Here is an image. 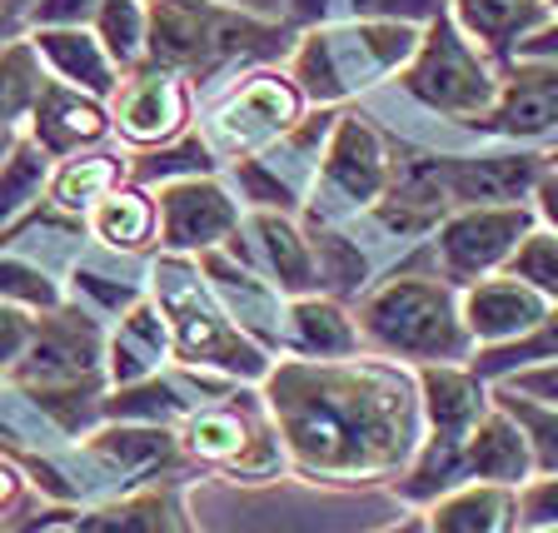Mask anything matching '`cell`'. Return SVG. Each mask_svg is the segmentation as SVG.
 <instances>
[{
	"mask_svg": "<svg viewBox=\"0 0 558 533\" xmlns=\"http://www.w3.org/2000/svg\"><path fill=\"white\" fill-rule=\"evenodd\" d=\"M0 300L25 304V310H56L60 290H56V279H50L40 265L11 255V250H0Z\"/></svg>",
	"mask_w": 558,
	"mask_h": 533,
	"instance_id": "obj_36",
	"label": "cell"
},
{
	"mask_svg": "<svg viewBox=\"0 0 558 533\" xmlns=\"http://www.w3.org/2000/svg\"><path fill=\"white\" fill-rule=\"evenodd\" d=\"M21 15H11V11H0V46H5V40H15V35H21Z\"/></svg>",
	"mask_w": 558,
	"mask_h": 533,
	"instance_id": "obj_45",
	"label": "cell"
},
{
	"mask_svg": "<svg viewBox=\"0 0 558 533\" xmlns=\"http://www.w3.org/2000/svg\"><path fill=\"white\" fill-rule=\"evenodd\" d=\"M464 469L478 484H509V488H523L534 479L529 434L519 429V419H513L499 399H494L488 414L464 434Z\"/></svg>",
	"mask_w": 558,
	"mask_h": 533,
	"instance_id": "obj_15",
	"label": "cell"
},
{
	"mask_svg": "<svg viewBox=\"0 0 558 533\" xmlns=\"http://www.w3.org/2000/svg\"><path fill=\"white\" fill-rule=\"evenodd\" d=\"M155 294L165 304V319H170V335H174V349H180V360L190 364H220L230 374H265V360H259V349L240 335V329L225 319V310H215L205 290H199L195 269L185 259H165L155 269Z\"/></svg>",
	"mask_w": 558,
	"mask_h": 533,
	"instance_id": "obj_6",
	"label": "cell"
},
{
	"mask_svg": "<svg viewBox=\"0 0 558 533\" xmlns=\"http://www.w3.org/2000/svg\"><path fill=\"white\" fill-rule=\"evenodd\" d=\"M21 360V374L35 389H81V384H95V370H100V329L85 314H46L35 319Z\"/></svg>",
	"mask_w": 558,
	"mask_h": 533,
	"instance_id": "obj_9",
	"label": "cell"
},
{
	"mask_svg": "<svg viewBox=\"0 0 558 533\" xmlns=\"http://www.w3.org/2000/svg\"><path fill=\"white\" fill-rule=\"evenodd\" d=\"M290 335L304 354H319V360H344L364 339L335 300H314V294L290 304Z\"/></svg>",
	"mask_w": 558,
	"mask_h": 533,
	"instance_id": "obj_25",
	"label": "cell"
},
{
	"mask_svg": "<svg viewBox=\"0 0 558 533\" xmlns=\"http://www.w3.org/2000/svg\"><path fill=\"white\" fill-rule=\"evenodd\" d=\"M488 120L499 135H548L558 125V60H523L499 85V100H494Z\"/></svg>",
	"mask_w": 558,
	"mask_h": 533,
	"instance_id": "obj_16",
	"label": "cell"
},
{
	"mask_svg": "<svg viewBox=\"0 0 558 533\" xmlns=\"http://www.w3.org/2000/svg\"><path fill=\"white\" fill-rule=\"evenodd\" d=\"M499 75L478 60V50L469 46L459 25L449 21V11H439L418 40L414 60L404 70V90L414 100H424L429 110L444 116H488L499 100Z\"/></svg>",
	"mask_w": 558,
	"mask_h": 533,
	"instance_id": "obj_5",
	"label": "cell"
},
{
	"mask_svg": "<svg viewBox=\"0 0 558 533\" xmlns=\"http://www.w3.org/2000/svg\"><path fill=\"white\" fill-rule=\"evenodd\" d=\"M509 275L534 284L548 304H558V234L554 230H529L519 244V255L509 259Z\"/></svg>",
	"mask_w": 558,
	"mask_h": 533,
	"instance_id": "obj_35",
	"label": "cell"
},
{
	"mask_svg": "<svg viewBox=\"0 0 558 533\" xmlns=\"http://www.w3.org/2000/svg\"><path fill=\"white\" fill-rule=\"evenodd\" d=\"M523 533H558V529H523Z\"/></svg>",
	"mask_w": 558,
	"mask_h": 533,
	"instance_id": "obj_50",
	"label": "cell"
},
{
	"mask_svg": "<svg viewBox=\"0 0 558 533\" xmlns=\"http://www.w3.org/2000/svg\"><path fill=\"white\" fill-rule=\"evenodd\" d=\"M95 35L105 40V50L116 56L120 70L145 60L150 56V15H145V0H100Z\"/></svg>",
	"mask_w": 558,
	"mask_h": 533,
	"instance_id": "obj_31",
	"label": "cell"
},
{
	"mask_svg": "<svg viewBox=\"0 0 558 533\" xmlns=\"http://www.w3.org/2000/svg\"><path fill=\"white\" fill-rule=\"evenodd\" d=\"M418 40L424 35L404 21H360L344 31H314L294 56V81L319 100H339L349 90H364L384 70L409 65Z\"/></svg>",
	"mask_w": 558,
	"mask_h": 533,
	"instance_id": "obj_4",
	"label": "cell"
},
{
	"mask_svg": "<svg viewBox=\"0 0 558 533\" xmlns=\"http://www.w3.org/2000/svg\"><path fill=\"white\" fill-rule=\"evenodd\" d=\"M46 185H50V155L35 140H15V150L0 165V234L11 230L21 215H31Z\"/></svg>",
	"mask_w": 558,
	"mask_h": 533,
	"instance_id": "obj_26",
	"label": "cell"
},
{
	"mask_svg": "<svg viewBox=\"0 0 558 533\" xmlns=\"http://www.w3.org/2000/svg\"><path fill=\"white\" fill-rule=\"evenodd\" d=\"M360 21H404V25H429L444 11V0H349Z\"/></svg>",
	"mask_w": 558,
	"mask_h": 533,
	"instance_id": "obj_39",
	"label": "cell"
},
{
	"mask_svg": "<svg viewBox=\"0 0 558 533\" xmlns=\"http://www.w3.org/2000/svg\"><path fill=\"white\" fill-rule=\"evenodd\" d=\"M240 225V205L230 199V190L190 174V180H170L160 185V230L165 244L190 255V250H215L225 234H234Z\"/></svg>",
	"mask_w": 558,
	"mask_h": 533,
	"instance_id": "obj_10",
	"label": "cell"
},
{
	"mask_svg": "<svg viewBox=\"0 0 558 533\" xmlns=\"http://www.w3.org/2000/svg\"><path fill=\"white\" fill-rule=\"evenodd\" d=\"M31 46L46 75L95 95V100H110L120 90V65L95 35V25H31Z\"/></svg>",
	"mask_w": 558,
	"mask_h": 533,
	"instance_id": "obj_13",
	"label": "cell"
},
{
	"mask_svg": "<svg viewBox=\"0 0 558 533\" xmlns=\"http://www.w3.org/2000/svg\"><path fill=\"white\" fill-rule=\"evenodd\" d=\"M504 389H513V395H529V399H538V404H554L558 409V360L554 364H529V370L504 374Z\"/></svg>",
	"mask_w": 558,
	"mask_h": 533,
	"instance_id": "obj_40",
	"label": "cell"
},
{
	"mask_svg": "<svg viewBox=\"0 0 558 533\" xmlns=\"http://www.w3.org/2000/svg\"><path fill=\"white\" fill-rule=\"evenodd\" d=\"M325 180L344 190L349 199H360V205L389 185V165H384L379 135L364 120L349 116L335 125V140H329V150H325Z\"/></svg>",
	"mask_w": 558,
	"mask_h": 533,
	"instance_id": "obj_21",
	"label": "cell"
},
{
	"mask_svg": "<svg viewBox=\"0 0 558 533\" xmlns=\"http://www.w3.org/2000/svg\"><path fill=\"white\" fill-rule=\"evenodd\" d=\"M81 533H195L190 519L170 494H130L120 504L90 509L81 519Z\"/></svg>",
	"mask_w": 558,
	"mask_h": 533,
	"instance_id": "obj_24",
	"label": "cell"
},
{
	"mask_svg": "<svg viewBox=\"0 0 558 533\" xmlns=\"http://www.w3.org/2000/svg\"><path fill=\"white\" fill-rule=\"evenodd\" d=\"M50 533H81V529H65V523H56V529H50Z\"/></svg>",
	"mask_w": 558,
	"mask_h": 533,
	"instance_id": "obj_49",
	"label": "cell"
},
{
	"mask_svg": "<svg viewBox=\"0 0 558 533\" xmlns=\"http://www.w3.org/2000/svg\"><path fill=\"white\" fill-rule=\"evenodd\" d=\"M453 15L484 46L509 50L529 31L548 25V0H453Z\"/></svg>",
	"mask_w": 558,
	"mask_h": 533,
	"instance_id": "obj_23",
	"label": "cell"
},
{
	"mask_svg": "<svg viewBox=\"0 0 558 533\" xmlns=\"http://www.w3.org/2000/svg\"><path fill=\"white\" fill-rule=\"evenodd\" d=\"M230 11H244V15H259V21H279V15H290V0H220Z\"/></svg>",
	"mask_w": 558,
	"mask_h": 533,
	"instance_id": "obj_44",
	"label": "cell"
},
{
	"mask_svg": "<svg viewBox=\"0 0 558 533\" xmlns=\"http://www.w3.org/2000/svg\"><path fill=\"white\" fill-rule=\"evenodd\" d=\"M255 240H259V255H265L269 275L279 279V290L304 294V290L319 284V279H314V259H310V240H304L290 220H279V215H259Z\"/></svg>",
	"mask_w": 558,
	"mask_h": 533,
	"instance_id": "obj_27",
	"label": "cell"
},
{
	"mask_svg": "<svg viewBox=\"0 0 558 533\" xmlns=\"http://www.w3.org/2000/svg\"><path fill=\"white\" fill-rule=\"evenodd\" d=\"M15 140H21L15 135V125H0V165H5V155L15 150Z\"/></svg>",
	"mask_w": 558,
	"mask_h": 533,
	"instance_id": "obj_47",
	"label": "cell"
},
{
	"mask_svg": "<svg viewBox=\"0 0 558 533\" xmlns=\"http://www.w3.org/2000/svg\"><path fill=\"white\" fill-rule=\"evenodd\" d=\"M439 190L459 205H519L529 185H538V160L529 155H494V160H449L434 165Z\"/></svg>",
	"mask_w": 558,
	"mask_h": 533,
	"instance_id": "obj_18",
	"label": "cell"
},
{
	"mask_svg": "<svg viewBox=\"0 0 558 533\" xmlns=\"http://www.w3.org/2000/svg\"><path fill=\"white\" fill-rule=\"evenodd\" d=\"M31 329L35 319H25L21 304L0 300V364H15L25 354V344H31Z\"/></svg>",
	"mask_w": 558,
	"mask_h": 533,
	"instance_id": "obj_42",
	"label": "cell"
},
{
	"mask_svg": "<svg viewBox=\"0 0 558 533\" xmlns=\"http://www.w3.org/2000/svg\"><path fill=\"white\" fill-rule=\"evenodd\" d=\"M40 85H46V65H40V56H35L31 35H25V40L21 35L5 40V46H0V125H21V120H31Z\"/></svg>",
	"mask_w": 558,
	"mask_h": 533,
	"instance_id": "obj_30",
	"label": "cell"
},
{
	"mask_svg": "<svg viewBox=\"0 0 558 533\" xmlns=\"http://www.w3.org/2000/svg\"><path fill=\"white\" fill-rule=\"evenodd\" d=\"M459 484H469L464 439H439V434H434V439L414 453V469L404 474L399 494L414 499V504H439L444 494H453Z\"/></svg>",
	"mask_w": 558,
	"mask_h": 533,
	"instance_id": "obj_28",
	"label": "cell"
},
{
	"mask_svg": "<svg viewBox=\"0 0 558 533\" xmlns=\"http://www.w3.org/2000/svg\"><path fill=\"white\" fill-rule=\"evenodd\" d=\"M185 170V174H205L209 170V150L199 145V140H190V145H180V150H165V155H145V165H135L140 180H165L170 185V174Z\"/></svg>",
	"mask_w": 558,
	"mask_h": 533,
	"instance_id": "obj_38",
	"label": "cell"
},
{
	"mask_svg": "<svg viewBox=\"0 0 558 533\" xmlns=\"http://www.w3.org/2000/svg\"><path fill=\"white\" fill-rule=\"evenodd\" d=\"M150 60L170 70H215L225 60L275 50L279 21L230 11L220 0H145Z\"/></svg>",
	"mask_w": 558,
	"mask_h": 533,
	"instance_id": "obj_3",
	"label": "cell"
},
{
	"mask_svg": "<svg viewBox=\"0 0 558 533\" xmlns=\"http://www.w3.org/2000/svg\"><path fill=\"white\" fill-rule=\"evenodd\" d=\"M25 125H31V140L50 155V160H70V155L100 145L105 130H110V110H105L95 95L46 75V85L35 95V110Z\"/></svg>",
	"mask_w": 558,
	"mask_h": 533,
	"instance_id": "obj_12",
	"label": "cell"
},
{
	"mask_svg": "<svg viewBox=\"0 0 558 533\" xmlns=\"http://www.w3.org/2000/svg\"><path fill=\"white\" fill-rule=\"evenodd\" d=\"M464 325L469 335L478 339L484 349H504L513 339H523L529 329L544 325L548 314V300L534 290V284H523L513 275H499V279H478L469 284L464 300Z\"/></svg>",
	"mask_w": 558,
	"mask_h": 533,
	"instance_id": "obj_14",
	"label": "cell"
},
{
	"mask_svg": "<svg viewBox=\"0 0 558 533\" xmlns=\"http://www.w3.org/2000/svg\"><path fill=\"white\" fill-rule=\"evenodd\" d=\"M185 444L199 459L240 469V474H255V469L275 464V444H269L240 409H199V414H190Z\"/></svg>",
	"mask_w": 558,
	"mask_h": 533,
	"instance_id": "obj_17",
	"label": "cell"
},
{
	"mask_svg": "<svg viewBox=\"0 0 558 533\" xmlns=\"http://www.w3.org/2000/svg\"><path fill=\"white\" fill-rule=\"evenodd\" d=\"M155 225H160V205L135 185H116L90 209V234L110 250H120V255L145 250L155 240Z\"/></svg>",
	"mask_w": 558,
	"mask_h": 533,
	"instance_id": "obj_22",
	"label": "cell"
},
{
	"mask_svg": "<svg viewBox=\"0 0 558 533\" xmlns=\"http://www.w3.org/2000/svg\"><path fill=\"white\" fill-rule=\"evenodd\" d=\"M519 529H558V474H534L523 484Z\"/></svg>",
	"mask_w": 558,
	"mask_h": 533,
	"instance_id": "obj_37",
	"label": "cell"
},
{
	"mask_svg": "<svg viewBox=\"0 0 558 533\" xmlns=\"http://www.w3.org/2000/svg\"><path fill=\"white\" fill-rule=\"evenodd\" d=\"M418 395L439 439H464L494 399L484 395V374L459 370V364H424L418 370Z\"/></svg>",
	"mask_w": 558,
	"mask_h": 533,
	"instance_id": "obj_19",
	"label": "cell"
},
{
	"mask_svg": "<svg viewBox=\"0 0 558 533\" xmlns=\"http://www.w3.org/2000/svg\"><path fill=\"white\" fill-rule=\"evenodd\" d=\"M499 404L519 419V429L529 434V449H534V474H558V409L538 404L529 395H513L499 389Z\"/></svg>",
	"mask_w": 558,
	"mask_h": 533,
	"instance_id": "obj_34",
	"label": "cell"
},
{
	"mask_svg": "<svg viewBox=\"0 0 558 533\" xmlns=\"http://www.w3.org/2000/svg\"><path fill=\"white\" fill-rule=\"evenodd\" d=\"M429 533H519V494L509 484H459L429 513Z\"/></svg>",
	"mask_w": 558,
	"mask_h": 533,
	"instance_id": "obj_20",
	"label": "cell"
},
{
	"mask_svg": "<svg viewBox=\"0 0 558 533\" xmlns=\"http://www.w3.org/2000/svg\"><path fill=\"white\" fill-rule=\"evenodd\" d=\"M269 409L310 479L364 484L418 453L414 395L379 364H279L269 374Z\"/></svg>",
	"mask_w": 558,
	"mask_h": 533,
	"instance_id": "obj_1",
	"label": "cell"
},
{
	"mask_svg": "<svg viewBox=\"0 0 558 533\" xmlns=\"http://www.w3.org/2000/svg\"><path fill=\"white\" fill-rule=\"evenodd\" d=\"M165 335H170V325H165V314L155 319L150 310H130V319L120 325V335H116V379L120 384H135L145 370H155L160 364V354H165Z\"/></svg>",
	"mask_w": 558,
	"mask_h": 533,
	"instance_id": "obj_32",
	"label": "cell"
},
{
	"mask_svg": "<svg viewBox=\"0 0 558 533\" xmlns=\"http://www.w3.org/2000/svg\"><path fill=\"white\" fill-rule=\"evenodd\" d=\"M31 5H35V0H0V11L21 15V21H25V15H31Z\"/></svg>",
	"mask_w": 558,
	"mask_h": 533,
	"instance_id": "obj_48",
	"label": "cell"
},
{
	"mask_svg": "<svg viewBox=\"0 0 558 533\" xmlns=\"http://www.w3.org/2000/svg\"><path fill=\"white\" fill-rule=\"evenodd\" d=\"M534 199H538V220H544V230H554V234H558V170L538 174Z\"/></svg>",
	"mask_w": 558,
	"mask_h": 533,
	"instance_id": "obj_43",
	"label": "cell"
},
{
	"mask_svg": "<svg viewBox=\"0 0 558 533\" xmlns=\"http://www.w3.org/2000/svg\"><path fill=\"white\" fill-rule=\"evenodd\" d=\"M360 335L379 354L414 364H459L474 344L464 304L434 275H399L384 290H374L360 314Z\"/></svg>",
	"mask_w": 558,
	"mask_h": 533,
	"instance_id": "obj_2",
	"label": "cell"
},
{
	"mask_svg": "<svg viewBox=\"0 0 558 533\" xmlns=\"http://www.w3.org/2000/svg\"><path fill=\"white\" fill-rule=\"evenodd\" d=\"M110 125L130 145H170L190 125V90L170 65L140 70L110 95Z\"/></svg>",
	"mask_w": 558,
	"mask_h": 533,
	"instance_id": "obj_8",
	"label": "cell"
},
{
	"mask_svg": "<svg viewBox=\"0 0 558 533\" xmlns=\"http://www.w3.org/2000/svg\"><path fill=\"white\" fill-rule=\"evenodd\" d=\"M95 15H100V0H35L25 21L31 25H95Z\"/></svg>",
	"mask_w": 558,
	"mask_h": 533,
	"instance_id": "obj_41",
	"label": "cell"
},
{
	"mask_svg": "<svg viewBox=\"0 0 558 533\" xmlns=\"http://www.w3.org/2000/svg\"><path fill=\"white\" fill-rule=\"evenodd\" d=\"M300 120V90H294L284 75H250L240 90H230V100L220 105L215 116V135L230 145V150H255L269 145L284 130H294Z\"/></svg>",
	"mask_w": 558,
	"mask_h": 533,
	"instance_id": "obj_11",
	"label": "cell"
},
{
	"mask_svg": "<svg viewBox=\"0 0 558 533\" xmlns=\"http://www.w3.org/2000/svg\"><path fill=\"white\" fill-rule=\"evenodd\" d=\"M558 360V310L544 314V325L529 329L523 339H513V344L504 349H484L474 364V374H484V379H504V374L513 370H529V364H554Z\"/></svg>",
	"mask_w": 558,
	"mask_h": 533,
	"instance_id": "obj_33",
	"label": "cell"
},
{
	"mask_svg": "<svg viewBox=\"0 0 558 533\" xmlns=\"http://www.w3.org/2000/svg\"><path fill=\"white\" fill-rule=\"evenodd\" d=\"M379 533H429V523L424 519H399V523H389V529H379Z\"/></svg>",
	"mask_w": 558,
	"mask_h": 533,
	"instance_id": "obj_46",
	"label": "cell"
},
{
	"mask_svg": "<svg viewBox=\"0 0 558 533\" xmlns=\"http://www.w3.org/2000/svg\"><path fill=\"white\" fill-rule=\"evenodd\" d=\"M534 215L523 205H469L439 230V265L453 284H478L494 269H509Z\"/></svg>",
	"mask_w": 558,
	"mask_h": 533,
	"instance_id": "obj_7",
	"label": "cell"
},
{
	"mask_svg": "<svg viewBox=\"0 0 558 533\" xmlns=\"http://www.w3.org/2000/svg\"><path fill=\"white\" fill-rule=\"evenodd\" d=\"M120 185V160L116 155H70L56 174H50V199L65 215H81L95 209L110 190Z\"/></svg>",
	"mask_w": 558,
	"mask_h": 533,
	"instance_id": "obj_29",
	"label": "cell"
}]
</instances>
